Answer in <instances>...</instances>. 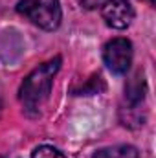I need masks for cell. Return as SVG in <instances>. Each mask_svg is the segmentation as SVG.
I'll use <instances>...</instances> for the list:
<instances>
[{"label":"cell","mask_w":156,"mask_h":158,"mask_svg":"<svg viewBox=\"0 0 156 158\" xmlns=\"http://www.w3.org/2000/svg\"><path fill=\"white\" fill-rule=\"evenodd\" d=\"M101 90H105V83H103V79L101 76L97 74V76H94L92 81L88 83V85H84V86H81L79 90H76V94L77 96H88V94H97V92H101Z\"/></svg>","instance_id":"obj_7"},{"label":"cell","mask_w":156,"mask_h":158,"mask_svg":"<svg viewBox=\"0 0 156 158\" xmlns=\"http://www.w3.org/2000/svg\"><path fill=\"white\" fill-rule=\"evenodd\" d=\"M79 2H81V6L86 7V9H96L97 6L103 4V0H79Z\"/></svg>","instance_id":"obj_9"},{"label":"cell","mask_w":156,"mask_h":158,"mask_svg":"<svg viewBox=\"0 0 156 158\" xmlns=\"http://www.w3.org/2000/svg\"><path fill=\"white\" fill-rule=\"evenodd\" d=\"M17 11L46 31L57 30L63 19L59 0H20L17 4Z\"/></svg>","instance_id":"obj_2"},{"label":"cell","mask_w":156,"mask_h":158,"mask_svg":"<svg viewBox=\"0 0 156 158\" xmlns=\"http://www.w3.org/2000/svg\"><path fill=\"white\" fill-rule=\"evenodd\" d=\"M92 158H138V149L132 145H114L96 151Z\"/></svg>","instance_id":"obj_6"},{"label":"cell","mask_w":156,"mask_h":158,"mask_svg":"<svg viewBox=\"0 0 156 158\" xmlns=\"http://www.w3.org/2000/svg\"><path fill=\"white\" fill-rule=\"evenodd\" d=\"M101 15L107 26L114 30H125L134 20V7L127 0H109L103 4Z\"/></svg>","instance_id":"obj_4"},{"label":"cell","mask_w":156,"mask_h":158,"mask_svg":"<svg viewBox=\"0 0 156 158\" xmlns=\"http://www.w3.org/2000/svg\"><path fill=\"white\" fill-rule=\"evenodd\" d=\"M61 63H63V59L57 55V57L42 63L40 66H37L28 77L22 81V85L18 88V101L24 107L26 114L37 116L40 112L42 105L50 98L53 77L61 70Z\"/></svg>","instance_id":"obj_1"},{"label":"cell","mask_w":156,"mask_h":158,"mask_svg":"<svg viewBox=\"0 0 156 158\" xmlns=\"http://www.w3.org/2000/svg\"><path fill=\"white\" fill-rule=\"evenodd\" d=\"M31 158H66V156L51 145H40L31 153Z\"/></svg>","instance_id":"obj_8"},{"label":"cell","mask_w":156,"mask_h":158,"mask_svg":"<svg viewBox=\"0 0 156 158\" xmlns=\"http://www.w3.org/2000/svg\"><path fill=\"white\" fill-rule=\"evenodd\" d=\"M132 55H134L132 42L123 37L109 40L103 46V63L112 74H117V76H123L129 72L132 64Z\"/></svg>","instance_id":"obj_3"},{"label":"cell","mask_w":156,"mask_h":158,"mask_svg":"<svg viewBox=\"0 0 156 158\" xmlns=\"http://www.w3.org/2000/svg\"><path fill=\"white\" fill-rule=\"evenodd\" d=\"M145 79L142 74H136L134 77L129 81V85L125 86V99L129 103V110H134L142 105V101L145 99Z\"/></svg>","instance_id":"obj_5"},{"label":"cell","mask_w":156,"mask_h":158,"mask_svg":"<svg viewBox=\"0 0 156 158\" xmlns=\"http://www.w3.org/2000/svg\"><path fill=\"white\" fill-rule=\"evenodd\" d=\"M145 2H147L149 6H154V0H145Z\"/></svg>","instance_id":"obj_10"}]
</instances>
